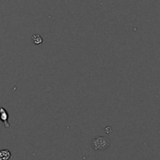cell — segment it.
<instances>
[{"label":"cell","instance_id":"1","mask_svg":"<svg viewBox=\"0 0 160 160\" xmlns=\"http://www.w3.org/2000/svg\"><path fill=\"white\" fill-rule=\"evenodd\" d=\"M110 141L108 138L98 137L91 140V147L95 151H103L109 148Z\"/></svg>","mask_w":160,"mask_h":160},{"label":"cell","instance_id":"2","mask_svg":"<svg viewBox=\"0 0 160 160\" xmlns=\"http://www.w3.org/2000/svg\"><path fill=\"white\" fill-rule=\"evenodd\" d=\"M0 115H1V119L3 122L4 125H5V127L7 128H9L10 127V124H9V114L7 113V110L4 108L0 109Z\"/></svg>","mask_w":160,"mask_h":160},{"label":"cell","instance_id":"4","mask_svg":"<svg viewBox=\"0 0 160 160\" xmlns=\"http://www.w3.org/2000/svg\"><path fill=\"white\" fill-rule=\"evenodd\" d=\"M32 41H33L34 44L35 45H40L42 43L43 39L39 35H34L32 38Z\"/></svg>","mask_w":160,"mask_h":160},{"label":"cell","instance_id":"3","mask_svg":"<svg viewBox=\"0 0 160 160\" xmlns=\"http://www.w3.org/2000/svg\"><path fill=\"white\" fill-rule=\"evenodd\" d=\"M11 157V152L8 149H2L0 151V160H9Z\"/></svg>","mask_w":160,"mask_h":160}]
</instances>
